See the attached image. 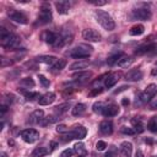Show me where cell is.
<instances>
[{"instance_id": "1", "label": "cell", "mask_w": 157, "mask_h": 157, "mask_svg": "<svg viewBox=\"0 0 157 157\" xmlns=\"http://www.w3.org/2000/svg\"><path fill=\"white\" fill-rule=\"evenodd\" d=\"M94 15H96V18H97V22L107 31H113L115 28V23H114V20L112 18V16L103 11V10H96L94 11Z\"/></svg>"}, {"instance_id": "2", "label": "cell", "mask_w": 157, "mask_h": 157, "mask_svg": "<svg viewBox=\"0 0 157 157\" xmlns=\"http://www.w3.org/2000/svg\"><path fill=\"white\" fill-rule=\"evenodd\" d=\"M93 52V48L91 45H87V44H78L77 47L72 48L71 50L67 52L69 56L72 58V59H86L91 55V53Z\"/></svg>"}, {"instance_id": "3", "label": "cell", "mask_w": 157, "mask_h": 157, "mask_svg": "<svg viewBox=\"0 0 157 157\" xmlns=\"http://www.w3.org/2000/svg\"><path fill=\"white\" fill-rule=\"evenodd\" d=\"M20 42H21V38L18 36H16L13 33H9L5 38L1 39V45L6 49H15L18 47Z\"/></svg>"}, {"instance_id": "4", "label": "cell", "mask_w": 157, "mask_h": 157, "mask_svg": "<svg viewBox=\"0 0 157 157\" xmlns=\"http://www.w3.org/2000/svg\"><path fill=\"white\" fill-rule=\"evenodd\" d=\"M151 17V11L145 7H140V9H134L130 13V18L131 21L134 20H142V21H147Z\"/></svg>"}, {"instance_id": "5", "label": "cell", "mask_w": 157, "mask_h": 157, "mask_svg": "<svg viewBox=\"0 0 157 157\" xmlns=\"http://www.w3.org/2000/svg\"><path fill=\"white\" fill-rule=\"evenodd\" d=\"M53 16H52V11H50V7L48 4H43L42 7H40V12H39V16H38V22L39 25H45V23H49L52 21Z\"/></svg>"}, {"instance_id": "6", "label": "cell", "mask_w": 157, "mask_h": 157, "mask_svg": "<svg viewBox=\"0 0 157 157\" xmlns=\"http://www.w3.org/2000/svg\"><path fill=\"white\" fill-rule=\"evenodd\" d=\"M156 94H157V86H156L155 83H151V85H148V86L145 88V91L140 94V101H141L142 103H147V102H150Z\"/></svg>"}, {"instance_id": "7", "label": "cell", "mask_w": 157, "mask_h": 157, "mask_svg": "<svg viewBox=\"0 0 157 157\" xmlns=\"http://www.w3.org/2000/svg\"><path fill=\"white\" fill-rule=\"evenodd\" d=\"M21 137L25 142L27 144H33L34 141L38 140L39 137V132L36 129H25L21 131Z\"/></svg>"}, {"instance_id": "8", "label": "cell", "mask_w": 157, "mask_h": 157, "mask_svg": "<svg viewBox=\"0 0 157 157\" xmlns=\"http://www.w3.org/2000/svg\"><path fill=\"white\" fill-rule=\"evenodd\" d=\"M82 38L87 42H99L102 39V36L93 28H86L82 32Z\"/></svg>"}, {"instance_id": "9", "label": "cell", "mask_w": 157, "mask_h": 157, "mask_svg": "<svg viewBox=\"0 0 157 157\" xmlns=\"http://www.w3.org/2000/svg\"><path fill=\"white\" fill-rule=\"evenodd\" d=\"M148 53H157V43H148V44H144L141 47H139L135 50L136 55H144V54H148Z\"/></svg>"}, {"instance_id": "10", "label": "cell", "mask_w": 157, "mask_h": 157, "mask_svg": "<svg viewBox=\"0 0 157 157\" xmlns=\"http://www.w3.org/2000/svg\"><path fill=\"white\" fill-rule=\"evenodd\" d=\"M7 16L10 17V20H12V21H15L17 23H21V25H26L27 23V17L20 11H16V10L11 9L7 12Z\"/></svg>"}, {"instance_id": "11", "label": "cell", "mask_w": 157, "mask_h": 157, "mask_svg": "<svg viewBox=\"0 0 157 157\" xmlns=\"http://www.w3.org/2000/svg\"><path fill=\"white\" fill-rule=\"evenodd\" d=\"M120 157H131L132 153V144L129 141H123L119 147Z\"/></svg>"}, {"instance_id": "12", "label": "cell", "mask_w": 157, "mask_h": 157, "mask_svg": "<svg viewBox=\"0 0 157 157\" xmlns=\"http://www.w3.org/2000/svg\"><path fill=\"white\" fill-rule=\"evenodd\" d=\"M144 77V74L139 69H132L125 74V80L126 81H140Z\"/></svg>"}, {"instance_id": "13", "label": "cell", "mask_w": 157, "mask_h": 157, "mask_svg": "<svg viewBox=\"0 0 157 157\" xmlns=\"http://www.w3.org/2000/svg\"><path fill=\"white\" fill-rule=\"evenodd\" d=\"M118 113H119V108H118V105H115L113 103L112 104H105L104 105V109L102 112V114L104 117H107V118L115 117V115H118Z\"/></svg>"}, {"instance_id": "14", "label": "cell", "mask_w": 157, "mask_h": 157, "mask_svg": "<svg viewBox=\"0 0 157 157\" xmlns=\"http://www.w3.org/2000/svg\"><path fill=\"white\" fill-rule=\"evenodd\" d=\"M54 101H55V93H53V92H47V93H44L43 96H40V98L38 99V103H39L40 105H49V104H52Z\"/></svg>"}, {"instance_id": "15", "label": "cell", "mask_w": 157, "mask_h": 157, "mask_svg": "<svg viewBox=\"0 0 157 157\" xmlns=\"http://www.w3.org/2000/svg\"><path fill=\"white\" fill-rule=\"evenodd\" d=\"M54 5H55V7H56V10H58V12H59V13L65 15V13H67V12H69L70 2H69V1H66V0H59V1H55V2H54Z\"/></svg>"}, {"instance_id": "16", "label": "cell", "mask_w": 157, "mask_h": 157, "mask_svg": "<svg viewBox=\"0 0 157 157\" xmlns=\"http://www.w3.org/2000/svg\"><path fill=\"white\" fill-rule=\"evenodd\" d=\"M99 131L103 135H110L113 132V123L110 120H103L99 124Z\"/></svg>"}, {"instance_id": "17", "label": "cell", "mask_w": 157, "mask_h": 157, "mask_svg": "<svg viewBox=\"0 0 157 157\" xmlns=\"http://www.w3.org/2000/svg\"><path fill=\"white\" fill-rule=\"evenodd\" d=\"M44 118V112L42 109H36L31 115H29V123L32 124H39L42 121V119Z\"/></svg>"}, {"instance_id": "18", "label": "cell", "mask_w": 157, "mask_h": 157, "mask_svg": "<svg viewBox=\"0 0 157 157\" xmlns=\"http://www.w3.org/2000/svg\"><path fill=\"white\" fill-rule=\"evenodd\" d=\"M36 61L37 63H42V64H47V65H54L58 59L54 56V55H39L36 58Z\"/></svg>"}, {"instance_id": "19", "label": "cell", "mask_w": 157, "mask_h": 157, "mask_svg": "<svg viewBox=\"0 0 157 157\" xmlns=\"http://www.w3.org/2000/svg\"><path fill=\"white\" fill-rule=\"evenodd\" d=\"M58 37H59V34L55 33V32H52V31H47V32L43 34V39H44L48 44H50V45H54V44H55Z\"/></svg>"}, {"instance_id": "20", "label": "cell", "mask_w": 157, "mask_h": 157, "mask_svg": "<svg viewBox=\"0 0 157 157\" xmlns=\"http://www.w3.org/2000/svg\"><path fill=\"white\" fill-rule=\"evenodd\" d=\"M88 61L87 60H78V61H75V63H72L70 66H69V69L71 70V71H75V70H77V71H82L83 69H86L87 66H88Z\"/></svg>"}, {"instance_id": "21", "label": "cell", "mask_w": 157, "mask_h": 157, "mask_svg": "<svg viewBox=\"0 0 157 157\" xmlns=\"http://www.w3.org/2000/svg\"><path fill=\"white\" fill-rule=\"evenodd\" d=\"M49 152H50V148H48V147H44V146L36 147V148L32 151L31 157H44V156H47Z\"/></svg>"}, {"instance_id": "22", "label": "cell", "mask_w": 157, "mask_h": 157, "mask_svg": "<svg viewBox=\"0 0 157 157\" xmlns=\"http://www.w3.org/2000/svg\"><path fill=\"white\" fill-rule=\"evenodd\" d=\"M91 71H77L75 74H72V78L75 81H86L91 77Z\"/></svg>"}, {"instance_id": "23", "label": "cell", "mask_w": 157, "mask_h": 157, "mask_svg": "<svg viewBox=\"0 0 157 157\" xmlns=\"http://www.w3.org/2000/svg\"><path fill=\"white\" fill-rule=\"evenodd\" d=\"M72 131H74V134H75V139H77V140H82V139H85V137H86V134H87L86 128L82 126V125L75 126V128L72 129Z\"/></svg>"}, {"instance_id": "24", "label": "cell", "mask_w": 157, "mask_h": 157, "mask_svg": "<svg viewBox=\"0 0 157 157\" xmlns=\"http://www.w3.org/2000/svg\"><path fill=\"white\" fill-rule=\"evenodd\" d=\"M118 80H119V75L118 74H109L108 77L104 80V86L107 88H110L118 82Z\"/></svg>"}, {"instance_id": "25", "label": "cell", "mask_w": 157, "mask_h": 157, "mask_svg": "<svg viewBox=\"0 0 157 157\" xmlns=\"http://www.w3.org/2000/svg\"><path fill=\"white\" fill-rule=\"evenodd\" d=\"M131 125H132V129L135 130V132H137V134H141L145 130L144 124H142L140 118H132L131 119Z\"/></svg>"}, {"instance_id": "26", "label": "cell", "mask_w": 157, "mask_h": 157, "mask_svg": "<svg viewBox=\"0 0 157 157\" xmlns=\"http://www.w3.org/2000/svg\"><path fill=\"white\" fill-rule=\"evenodd\" d=\"M132 61H134V59H132V56H128V55H123L119 60H118V66H120V67H129L131 64H132Z\"/></svg>"}, {"instance_id": "27", "label": "cell", "mask_w": 157, "mask_h": 157, "mask_svg": "<svg viewBox=\"0 0 157 157\" xmlns=\"http://www.w3.org/2000/svg\"><path fill=\"white\" fill-rule=\"evenodd\" d=\"M59 119H60L59 115H48V117H44V118L42 119V121L39 123V125H42V126H47V125H50V124L56 123Z\"/></svg>"}, {"instance_id": "28", "label": "cell", "mask_w": 157, "mask_h": 157, "mask_svg": "<svg viewBox=\"0 0 157 157\" xmlns=\"http://www.w3.org/2000/svg\"><path fill=\"white\" fill-rule=\"evenodd\" d=\"M85 112H86V104H83V103H77V104L72 108V110H71V113H72L74 117L82 115Z\"/></svg>"}, {"instance_id": "29", "label": "cell", "mask_w": 157, "mask_h": 157, "mask_svg": "<svg viewBox=\"0 0 157 157\" xmlns=\"http://www.w3.org/2000/svg\"><path fill=\"white\" fill-rule=\"evenodd\" d=\"M65 66H66V60H65V59H59V60L52 66L50 71H52V72H59V71H61Z\"/></svg>"}, {"instance_id": "30", "label": "cell", "mask_w": 157, "mask_h": 157, "mask_svg": "<svg viewBox=\"0 0 157 157\" xmlns=\"http://www.w3.org/2000/svg\"><path fill=\"white\" fill-rule=\"evenodd\" d=\"M69 108H70V104L69 103H63V104H59V105L54 107V112H55L56 115H61L65 112H67Z\"/></svg>"}, {"instance_id": "31", "label": "cell", "mask_w": 157, "mask_h": 157, "mask_svg": "<svg viewBox=\"0 0 157 157\" xmlns=\"http://www.w3.org/2000/svg\"><path fill=\"white\" fill-rule=\"evenodd\" d=\"M74 152H76L78 156H85L87 153L86 147H85V145L82 142H76L74 145Z\"/></svg>"}, {"instance_id": "32", "label": "cell", "mask_w": 157, "mask_h": 157, "mask_svg": "<svg viewBox=\"0 0 157 157\" xmlns=\"http://www.w3.org/2000/svg\"><path fill=\"white\" fill-rule=\"evenodd\" d=\"M144 31H145V27H144L142 25H135V26H132V27L130 28L129 33H130L131 36H140V34L144 33Z\"/></svg>"}, {"instance_id": "33", "label": "cell", "mask_w": 157, "mask_h": 157, "mask_svg": "<svg viewBox=\"0 0 157 157\" xmlns=\"http://www.w3.org/2000/svg\"><path fill=\"white\" fill-rule=\"evenodd\" d=\"M147 129L151 132H157V117H152L147 123Z\"/></svg>"}, {"instance_id": "34", "label": "cell", "mask_w": 157, "mask_h": 157, "mask_svg": "<svg viewBox=\"0 0 157 157\" xmlns=\"http://www.w3.org/2000/svg\"><path fill=\"white\" fill-rule=\"evenodd\" d=\"M123 56V53H115V54H113V55H110V56H108V60H107V63H108V65H114V64H117L118 63V60L120 59Z\"/></svg>"}, {"instance_id": "35", "label": "cell", "mask_w": 157, "mask_h": 157, "mask_svg": "<svg viewBox=\"0 0 157 157\" xmlns=\"http://www.w3.org/2000/svg\"><path fill=\"white\" fill-rule=\"evenodd\" d=\"M22 92H23V94H25L27 101H34L36 98H38V99L40 98L38 92H29V91H22Z\"/></svg>"}, {"instance_id": "36", "label": "cell", "mask_w": 157, "mask_h": 157, "mask_svg": "<svg viewBox=\"0 0 157 157\" xmlns=\"http://www.w3.org/2000/svg\"><path fill=\"white\" fill-rule=\"evenodd\" d=\"M20 85L23 86V87H28L29 88V87H33L34 86V81L31 77H25V78H22L20 81Z\"/></svg>"}, {"instance_id": "37", "label": "cell", "mask_w": 157, "mask_h": 157, "mask_svg": "<svg viewBox=\"0 0 157 157\" xmlns=\"http://www.w3.org/2000/svg\"><path fill=\"white\" fill-rule=\"evenodd\" d=\"M104 105H105V104H103L102 102H96V103L92 105V110H93L94 113L102 114V112H103V109H104Z\"/></svg>"}, {"instance_id": "38", "label": "cell", "mask_w": 157, "mask_h": 157, "mask_svg": "<svg viewBox=\"0 0 157 157\" xmlns=\"http://www.w3.org/2000/svg\"><path fill=\"white\" fill-rule=\"evenodd\" d=\"M120 132H123L125 135H134V134H136L132 128H128V126H121L120 128Z\"/></svg>"}, {"instance_id": "39", "label": "cell", "mask_w": 157, "mask_h": 157, "mask_svg": "<svg viewBox=\"0 0 157 157\" xmlns=\"http://www.w3.org/2000/svg\"><path fill=\"white\" fill-rule=\"evenodd\" d=\"M38 78H39V82H40V85H42L43 87H49L50 82H49V80H48L45 76H43V75H38Z\"/></svg>"}, {"instance_id": "40", "label": "cell", "mask_w": 157, "mask_h": 157, "mask_svg": "<svg viewBox=\"0 0 157 157\" xmlns=\"http://www.w3.org/2000/svg\"><path fill=\"white\" fill-rule=\"evenodd\" d=\"M105 147H107V142H105V141L99 140V141L96 144V150H97V151H103V150H105Z\"/></svg>"}, {"instance_id": "41", "label": "cell", "mask_w": 157, "mask_h": 157, "mask_svg": "<svg viewBox=\"0 0 157 157\" xmlns=\"http://www.w3.org/2000/svg\"><path fill=\"white\" fill-rule=\"evenodd\" d=\"M87 2H90V4H92V5H94V6H103V5H105L107 4V1L105 0H87Z\"/></svg>"}, {"instance_id": "42", "label": "cell", "mask_w": 157, "mask_h": 157, "mask_svg": "<svg viewBox=\"0 0 157 157\" xmlns=\"http://www.w3.org/2000/svg\"><path fill=\"white\" fill-rule=\"evenodd\" d=\"M102 91H103V88H101V87H96V88H93L90 93H88V96L90 97H93V96H97V94H99V93H102Z\"/></svg>"}, {"instance_id": "43", "label": "cell", "mask_w": 157, "mask_h": 157, "mask_svg": "<svg viewBox=\"0 0 157 157\" xmlns=\"http://www.w3.org/2000/svg\"><path fill=\"white\" fill-rule=\"evenodd\" d=\"M72 153H74V150H70V148H66V150H64V151L61 152V155H60V157H71V156H72Z\"/></svg>"}, {"instance_id": "44", "label": "cell", "mask_w": 157, "mask_h": 157, "mask_svg": "<svg viewBox=\"0 0 157 157\" xmlns=\"http://www.w3.org/2000/svg\"><path fill=\"white\" fill-rule=\"evenodd\" d=\"M56 131L58 132H61V134H65V132H67V126L64 125V124H60V125H58Z\"/></svg>"}, {"instance_id": "45", "label": "cell", "mask_w": 157, "mask_h": 157, "mask_svg": "<svg viewBox=\"0 0 157 157\" xmlns=\"http://www.w3.org/2000/svg\"><path fill=\"white\" fill-rule=\"evenodd\" d=\"M0 60H1V67H5V66H7V65H11V63H12L10 59L6 60V58H4V56H2Z\"/></svg>"}, {"instance_id": "46", "label": "cell", "mask_w": 157, "mask_h": 157, "mask_svg": "<svg viewBox=\"0 0 157 157\" xmlns=\"http://www.w3.org/2000/svg\"><path fill=\"white\" fill-rule=\"evenodd\" d=\"M135 157H145V155H144V152L141 150H137L136 153H135Z\"/></svg>"}, {"instance_id": "47", "label": "cell", "mask_w": 157, "mask_h": 157, "mask_svg": "<svg viewBox=\"0 0 157 157\" xmlns=\"http://www.w3.org/2000/svg\"><path fill=\"white\" fill-rule=\"evenodd\" d=\"M129 103H130V102H129L128 98H124V99L121 101V104H123V105H129Z\"/></svg>"}, {"instance_id": "48", "label": "cell", "mask_w": 157, "mask_h": 157, "mask_svg": "<svg viewBox=\"0 0 157 157\" xmlns=\"http://www.w3.org/2000/svg\"><path fill=\"white\" fill-rule=\"evenodd\" d=\"M6 110H7V107H6V105H1V114H2V115L6 113Z\"/></svg>"}, {"instance_id": "49", "label": "cell", "mask_w": 157, "mask_h": 157, "mask_svg": "<svg viewBox=\"0 0 157 157\" xmlns=\"http://www.w3.org/2000/svg\"><path fill=\"white\" fill-rule=\"evenodd\" d=\"M113 155H114V150H112V151H109V152H107L104 157H112Z\"/></svg>"}, {"instance_id": "50", "label": "cell", "mask_w": 157, "mask_h": 157, "mask_svg": "<svg viewBox=\"0 0 157 157\" xmlns=\"http://www.w3.org/2000/svg\"><path fill=\"white\" fill-rule=\"evenodd\" d=\"M125 88H128V87H126V86H121V87H120L119 90H117V91H115V93H119V92H121V91H124Z\"/></svg>"}, {"instance_id": "51", "label": "cell", "mask_w": 157, "mask_h": 157, "mask_svg": "<svg viewBox=\"0 0 157 157\" xmlns=\"http://www.w3.org/2000/svg\"><path fill=\"white\" fill-rule=\"evenodd\" d=\"M151 108H152V109H156V108H157V99L151 104Z\"/></svg>"}, {"instance_id": "52", "label": "cell", "mask_w": 157, "mask_h": 157, "mask_svg": "<svg viewBox=\"0 0 157 157\" xmlns=\"http://www.w3.org/2000/svg\"><path fill=\"white\" fill-rule=\"evenodd\" d=\"M55 147H56V144H55V142H50V151L54 150Z\"/></svg>"}, {"instance_id": "53", "label": "cell", "mask_w": 157, "mask_h": 157, "mask_svg": "<svg viewBox=\"0 0 157 157\" xmlns=\"http://www.w3.org/2000/svg\"><path fill=\"white\" fill-rule=\"evenodd\" d=\"M151 74H152V75H157V67H155V69L151 71Z\"/></svg>"}, {"instance_id": "54", "label": "cell", "mask_w": 157, "mask_h": 157, "mask_svg": "<svg viewBox=\"0 0 157 157\" xmlns=\"http://www.w3.org/2000/svg\"><path fill=\"white\" fill-rule=\"evenodd\" d=\"M1 157H7V155L5 152H1Z\"/></svg>"}, {"instance_id": "55", "label": "cell", "mask_w": 157, "mask_h": 157, "mask_svg": "<svg viewBox=\"0 0 157 157\" xmlns=\"http://www.w3.org/2000/svg\"><path fill=\"white\" fill-rule=\"evenodd\" d=\"M156 66H157V61H156Z\"/></svg>"}, {"instance_id": "56", "label": "cell", "mask_w": 157, "mask_h": 157, "mask_svg": "<svg viewBox=\"0 0 157 157\" xmlns=\"http://www.w3.org/2000/svg\"><path fill=\"white\" fill-rule=\"evenodd\" d=\"M78 157H83V156H78Z\"/></svg>"}]
</instances>
